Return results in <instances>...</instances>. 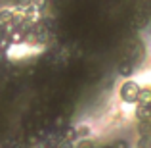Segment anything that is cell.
Masks as SVG:
<instances>
[{"label": "cell", "instance_id": "obj_1", "mask_svg": "<svg viewBox=\"0 0 151 148\" xmlns=\"http://www.w3.org/2000/svg\"><path fill=\"white\" fill-rule=\"evenodd\" d=\"M138 90H140L138 83H134V81H126L124 85L121 87V98L124 100V102H136V94H138Z\"/></svg>", "mask_w": 151, "mask_h": 148}, {"label": "cell", "instance_id": "obj_2", "mask_svg": "<svg viewBox=\"0 0 151 148\" xmlns=\"http://www.w3.org/2000/svg\"><path fill=\"white\" fill-rule=\"evenodd\" d=\"M149 98H151V90L149 87H144V89L138 90L136 94V104H144V106H149Z\"/></svg>", "mask_w": 151, "mask_h": 148}, {"label": "cell", "instance_id": "obj_3", "mask_svg": "<svg viewBox=\"0 0 151 148\" xmlns=\"http://www.w3.org/2000/svg\"><path fill=\"white\" fill-rule=\"evenodd\" d=\"M136 117L140 119V121H149V106L136 104Z\"/></svg>", "mask_w": 151, "mask_h": 148}, {"label": "cell", "instance_id": "obj_4", "mask_svg": "<svg viewBox=\"0 0 151 148\" xmlns=\"http://www.w3.org/2000/svg\"><path fill=\"white\" fill-rule=\"evenodd\" d=\"M14 21V12L12 10H4L0 12V25H6V23Z\"/></svg>", "mask_w": 151, "mask_h": 148}, {"label": "cell", "instance_id": "obj_5", "mask_svg": "<svg viewBox=\"0 0 151 148\" xmlns=\"http://www.w3.org/2000/svg\"><path fill=\"white\" fill-rule=\"evenodd\" d=\"M126 146H128V144H126L124 141H119V142H115V144L111 146V148H126Z\"/></svg>", "mask_w": 151, "mask_h": 148}]
</instances>
